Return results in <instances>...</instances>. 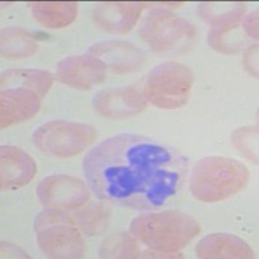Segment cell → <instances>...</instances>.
<instances>
[{
  "label": "cell",
  "mask_w": 259,
  "mask_h": 259,
  "mask_svg": "<svg viewBox=\"0 0 259 259\" xmlns=\"http://www.w3.org/2000/svg\"><path fill=\"white\" fill-rule=\"evenodd\" d=\"M244 68L251 77L258 78V45H251L244 52Z\"/></svg>",
  "instance_id": "cb8c5ba5"
},
{
  "label": "cell",
  "mask_w": 259,
  "mask_h": 259,
  "mask_svg": "<svg viewBox=\"0 0 259 259\" xmlns=\"http://www.w3.org/2000/svg\"><path fill=\"white\" fill-rule=\"evenodd\" d=\"M240 21H230L210 27L207 41L214 51L224 55H237L244 50L245 39L241 38Z\"/></svg>",
  "instance_id": "d6986e66"
},
{
  "label": "cell",
  "mask_w": 259,
  "mask_h": 259,
  "mask_svg": "<svg viewBox=\"0 0 259 259\" xmlns=\"http://www.w3.org/2000/svg\"><path fill=\"white\" fill-rule=\"evenodd\" d=\"M249 168L230 157H205L194 165L191 192L202 202H219L239 193L249 182Z\"/></svg>",
  "instance_id": "277c9868"
},
{
  "label": "cell",
  "mask_w": 259,
  "mask_h": 259,
  "mask_svg": "<svg viewBox=\"0 0 259 259\" xmlns=\"http://www.w3.org/2000/svg\"><path fill=\"white\" fill-rule=\"evenodd\" d=\"M196 254L203 259H250L255 256L246 241L231 233H211L196 246Z\"/></svg>",
  "instance_id": "9a60e30c"
},
{
  "label": "cell",
  "mask_w": 259,
  "mask_h": 259,
  "mask_svg": "<svg viewBox=\"0 0 259 259\" xmlns=\"http://www.w3.org/2000/svg\"><path fill=\"white\" fill-rule=\"evenodd\" d=\"M139 35L154 52L166 53L188 48L196 40L197 29L170 9L154 8L143 20Z\"/></svg>",
  "instance_id": "52a82bcc"
},
{
  "label": "cell",
  "mask_w": 259,
  "mask_h": 259,
  "mask_svg": "<svg viewBox=\"0 0 259 259\" xmlns=\"http://www.w3.org/2000/svg\"><path fill=\"white\" fill-rule=\"evenodd\" d=\"M0 186L3 191H13L26 186L36 174L35 161L26 152L13 145L0 148Z\"/></svg>",
  "instance_id": "5bb4252c"
},
{
  "label": "cell",
  "mask_w": 259,
  "mask_h": 259,
  "mask_svg": "<svg viewBox=\"0 0 259 259\" xmlns=\"http://www.w3.org/2000/svg\"><path fill=\"white\" fill-rule=\"evenodd\" d=\"M29 6L34 20L46 29L69 26L78 16L75 2H34Z\"/></svg>",
  "instance_id": "2e32d148"
},
{
  "label": "cell",
  "mask_w": 259,
  "mask_h": 259,
  "mask_svg": "<svg viewBox=\"0 0 259 259\" xmlns=\"http://www.w3.org/2000/svg\"><path fill=\"white\" fill-rule=\"evenodd\" d=\"M99 255L101 258H140L142 250L133 233L118 232L101 242Z\"/></svg>",
  "instance_id": "ffe728a7"
},
{
  "label": "cell",
  "mask_w": 259,
  "mask_h": 259,
  "mask_svg": "<svg viewBox=\"0 0 259 259\" xmlns=\"http://www.w3.org/2000/svg\"><path fill=\"white\" fill-rule=\"evenodd\" d=\"M246 4L245 3H200L197 12L210 27L215 25L230 22V21L244 20V15L246 12Z\"/></svg>",
  "instance_id": "44dd1931"
},
{
  "label": "cell",
  "mask_w": 259,
  "mask_h": 259,
  "mask_svg": "<svg viewBox=\"0 0 259 259\" xmlns=\"http://www.w3.org/2000/svg\"><path fill=\"white\" fill-rule=\"evenodd\" d=\"M90 55L105 62L108 70L114 74H128L138 71L145 64V55L133 43L123 40L100 41L91 46Z\"/></svg>",
  "instance_id": "4fadbf2b"
},
{
  "label": "cell",
  "mask_w": 259,
  "mask_h": 259,
  "mask_svg": "<svg viewBox=\"0 0 259 259\" xmlns=\"http://www.w3.org/2000/svg\"><path fill=\"white\" fill-rule=\"evenodd\" d=\"M194 82L193 71L182 62L157 65L143 82L145 100L159 109H178L186 105Z\"/></svg>",
  "instance_id": "5b68a950"
},
{
  "label": "cell",
  "mask_w": 259,
  "mask_h": 259,
  "mask_svg": "<svg viewBox=\"0 0 259 259\" xmlns=\"http://www.w3.org/2000/svg\"><path fill=\"white\" fill-rule=\"evenodd\" d=\"M39 249L50 258H82L85 241L82 232L70 223L55 224L36 232Z\"/></svg>",
  "instance_id": "8fae6325"
},
{
  "label": "cell",
  "mask_w": 259,
  "mask_h": 259,
  "mask_svg": "<svg viewBox=\"0 0 259 259\" xmlns=\"http://www.w3.org/2000/svg\"><path fill=\"white\" fill-rule=\"evenodd\" d=\"M94 110L108 119H126L144 112L148 106L143 92L135 87H113L97 92L92 100Z\"/></svg>",
  "instance_id": "30bf717a"
},
{
  "label": "cell",
  "mask_w": 259,
  "mask_h": 259,
  "mask_svg": "<svg viewBox=\"0 0 259 259\" xmlns=\"http://www.w3.org/2000/svg\"><path fill=\"white\" fill-rule=\"evenodd\" d=\"M97 136L91 124L57 119L39 126L32 134V143L46 156L70 158L94 144Z\"/></svg>",
  "instance_id": "8992f818"
},
{
  "label": "cell",
  "mask_w": 259,
  "mask_h": 259,
  "mask_svg": "<svg viewBox=\"0 0 259 259\" xmlns=\"http://www.w3.org/2000/svg\"><path fill=\"white\" fill-rule=\"evenodd\" d=\"M242 27H244L245 32H246L249 38L254 39V40H258V9H255L250 15L245 16Z\"/></svg>",
  "instance_id": "d4e9b609"
},
{
  "label": "cell",
  "mask_w": 259,
  "mask_h": 259,
  "mask_svg": "<svg viewBox=\"0 0 259 259\" xmlns=\"http://www.w3.org/2000/svg\"><path fill=\"white\" fill-rule=\"evenodd\" d=\"M108 66L100 59L87 55L69 56L61 60L56 66L59 82L77 90H91L106 79Z\"/></svg>",
  "instance_id": "9c48e42d"
},
{
  "label": "cell",
  "mask_w": 259,
  "mask_h": 259,
  "mask_svg": "<svg viewBox=\"0 0 259 259\" xmlns=\"http://www.w3.org/2000/svg\"><path fill=\"white\" fill-rule=\"evenodd\" d=\"M71 215L74 226L87 236L101 235L109 227L112 210L106 203H85Z\"/></svg>",
  "instance_id": "e0dca14e"
},
{
  "label": "cell",
  "mask_w": 259,
  "mask_h": 259,
  "mask_svg": "<svg viewBox=\"0 0 259 259\" xmlns=\"http://www.w3.org/2000/svg\"><path fill=\"white\" fill-rule=\"evenodd\" d=\"M38 200L45 207L77 210L89 202L91 189L83 180L70 175H51L45 178L36 187Z\"/></svg>",
  "instance_id": "ba28073f"
},
{
  "label": "cell",
  "mask_w": 259,
  "mask_h": 259,
  "mask_svg": "<svg viewBox=\"0 0 259 259\" xmlns=\"http://www.w3.org/2000/svg\"><path fill=\"white\" fill-rule=\"evenodd\" d=\"M232 144L245 158L258 165V127L245 126L235 130Z\"/></svg>",
  "instance_id": "7402d4cb"
},
{
  "label": "cell",
  "mask_w": 259,
  "mask_h": 259,
  "mask_svg": "<svg viewBox=\"0 0 259 259\" xmlns=\"http://www.w3.org/2000/svg\"><path fill=\"white\" fill-rule=\"evenodd\" d=\"M38 51L31 32L21 27H7L2 31V56L7 60L27 59Z\"/></svg>",
  "instance_id": "ac0fdd59"
},
{
  "label": "cell",
  "mask_w": 259,
  "mask_h": 259,
  "mask_svg": "<svg viewBox=\"0 0 259 259\" xmlns=\"http://www.w3.org/2000/svg\"><path fill=\"white\" fill-rule=\"evenodd\" d=\"M61 223H73L71 215L69 212L64 211V210H57V209H51L47 207L46 210L39 212L36 215L35 222H34V230L38 231L43 230L46 227L55 226V224H61Z\"/></svg>",
  "instance_id": "603a6c76"
},
{
  "label": "cell",
  "mask_w": 259,
  "mask_h": 259,
  "mask_svg": "<svg viewBox=\"0 0 259 259\" xmlns=\"http://www.w3.org/2000/svg\"><path fill=\"white\" fill-rule=\"evenodd\" d=\"M52 74L36 69H11L2 74L0 126L8 128L32 118L53 84Z\"/></svg>",
  "instance_id": "7a4b0ae2"
},
{
  "label": "cell",
  "mask_w": 259,
  "mask_h": 259,
  "mask_svg": "<svg viewBox=\"0 0 259 259\" xmlns=\"http://www.w3.org/2000/svg\"><path fill=\"white\" fill-rule=\"evenodd\" d=\"M187 170V159L177 149L135 134L105 139L83 161L87 184L99 200L143 211L174 198Z\"/></svg>",
  "instance_id": "6da1fadb"
},
{
  "label": "cell",
  "mask_w": 259,
  "mask_h": 259,
  "mask_svg": "<svg viewBox=\"0 0 259 259\" xmlns=\"http://www.w3.org/2000/svg\"><path fill=\"white\" fill-rule=\"evenodd\" d=\"M201 227L193 217L178 210L147 212L130 223V233L150 250L165 254L178 253L200 233Z\"/></svg>",
  "instance_id": "3957f363"
},
{
  "label": "cell",
  "mask_w": 259,
  "mask_h": 259,
  "mask_svg": "<svg viewBox=\"0 0 259 259\" xmlns=\"http://www.w3.org/2000/svg\"><path fill=\"white\" fill-rule=\"evenodd\" d=\"M147 3L138 2H105L96 4L94 21L108 34H126L138 24Z\"/></svg>",
  "instance_id": "7c38bea8"
},
{
  "label": "cell",
  "mask_w": 259,
  "mask_h": 259,
  "mask_svg": "<svg viewBox=\"0 0 259 259\" xmlns=\"http://www.w3.org/2000/svg\"><path fill=\"white\" fill-rule=\"evenodd\" d=\"M11 247H12V250L9 251L8 249H2V253H3V258L6 256V258H8V256H12V258H16V256H20L17 255V251H22L20 249V247H17L16 245L11 244Z\"/></svg>",
  "instance_id": "484cf974"
}]
</instances>
